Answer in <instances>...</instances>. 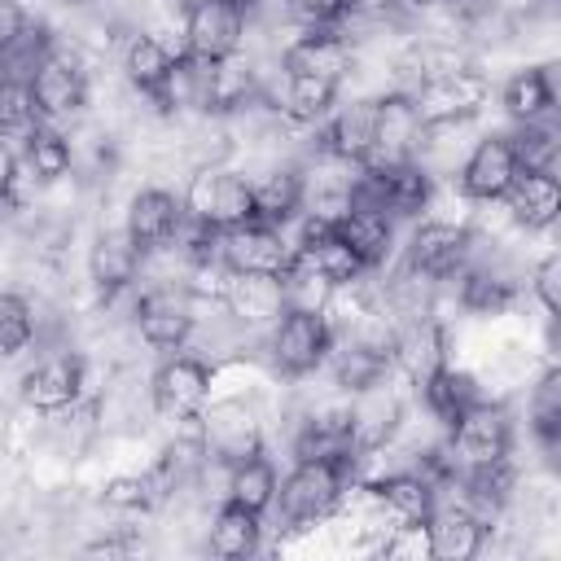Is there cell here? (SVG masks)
Listing matches in <instances>:
<instances>
[{
  "label": "cell",
  "instance_id": "obj_45",
  "mask_svg": "<svg viewBox=\"0 0 561 561\" xmlns=\"http://www.w3.org/2000/svg\"><path fill=\"white\" fill-rule=\"evenodd\" d=\"M31 22H35V18H31L18 0H0V53H4V48H13V44L31 31Z\"/></svg>",
  "mask_w": 561,
  "mask_h": 561
},
{
  "label": "cell",
  "instance_id": "obj_20",
  "mask_svg": "<svg viewBox=\"0 0 561 561\" xmlns=\"http://www.w3.org/2000/svg\"><path fill=\"white\" fill-rule=\"evenodd\" d=\"M280 66L285 75H302V79H324V83H346L355 53L351 39L342 31H302L298 39H289L280 48Z\"/></svg>",
  "mask_w": 561,
  "mask_h": 561
},
{
  "label": "cell",
  "instance_id": "obj_42",
  "mask_svg": "<svg viewBox=\"0 0 561 561\" xmlns=\"http://www.w3.org/2000/svg\"><path fill=\"white\" fill-rule=\"evenodd\" d=\"M513 136V149H517V162L522 167H557L561 158V123L548 127V123H517Z\"/></svg>",
  "mask_w": 561,
  "mask_h": 561
},
{
  "label": "cell",
  "instance_id": "obj_12",
  "mask_svg": "<svg viewBox=\"0 0 561 561\" xmlns=\"http://www.w3.org/2000/svg\"><path fill=\"white\" fill-rule=\"evenodd\" d=\"M403 263L438 285L456 280L473 263V228L456 219H421L403 245Z\"/></svg>",
  "mask_w": 561,
  "mask_h": 561
},
{
  "label": "cell",
  "instance_id": "obj_41",
  "mask_svg": "<svg viewBox=\"0 0 561 561\" xmlns=\"http://www.w3.org/2000/svg\"><path fill=\"white\" fill-rule=\"evenodd\" d=\"M35 342V307L22 298V294H4L0 298V351L9 359H18L26 346Z\"/></svg>",
  "mask_w": 561,
  "mask_h": 561
},
{
  "label": "cell",
  "instance_id": "obj_4",
  "mask_svg": "<svg viewBox=\"0 0 561 561\" xmlns=\"http://www.w3.org/2000/svg\"><path fill=\"white\" fill-rule=\"evenodd\" d=\"M337 333L329 324L324 311H298L289 307L272 333H267V364L276 377H289V381H302L311 377L316 368L329 364V351H333Z\"/></svg>",
  "mask_w": 561,
  "mask_h": 561
},
{
  "label": "cell",
  "instance_id": "obj_15",
  "mask_svg": "<svg viewBox=\"0 0 561 561\" xmlns=\"http://www.w3.org/2000/svg\"><path fill=\"white\" fill-rule=\"evenodd\" d=\"M219 307L245 329V333H272V324L289 311L285 280L276 272H232L224 285Z\"/></svg>",
  "mask_w": 561,
  "mask_h": 561
},
{
  "label": "cell",
  "instance_id": "obj_33",
  "mask_svg": "<svg viewBox=\"0 0 561 561\" xmlns=\"http://www.w3.org/2000/svg\"><path fill=\"white\" fill-rule=\"evenodd\" d=\"M394 368V359H386V355H377V351H368L364 342H355V337H337L333 342V351H329V373H333V386L337 390H346V394H355V390H364V386H373V381H386V373Z\"/></svg>",
  "mask_w": 561,
  "mask_h": 561
},
{
  "label": "cell",
  "instance_id": "obj_8",
  "mask_svg": "<svg viewBox=\"0 0 561 561\" xmlns=\"http://www.w3.org/2000/svg\"><path fill=\"white\" fill-rule=\"evenodd\" d=\"M184 48L193 61H224L237 57L250 35V4L245 0H193L184 9Z\"/></svg>",
  "mask_w": 561,
  "mask_h": 561
},
{
  "label": "cell",
  "instance_id": "obj_27",
  "mask_svg": "<svg viewBox=\"0 0 561 561\" xmlns=\"http://www.w3.org/2000/svg\"><path fill=\"white\" fill-rule=\"evenodd\" d=\"M368 486L377 491V500L386 504V513H390L394 522H430L434 508H438V482H434L430 473L412 469V465L390 469V473L373 478Z\"/></svg>",
  "mask_w": 561,
  "mask_h": 561
},
{
  "label": "cell",
  "instance_id": "obj_44",
  "mask_svg": "<svg viewBox=\"0 0 561 561\" xmlns=\"http://www.w3.org/2000/svg\"><path fill=\"white\" fill-rule=\"evenodd\" d=\"M530 289H535V298L543 302V311H548L552 320H561V250H552V254H543V259L535 263Z\"/></svg>",
  "mask_w": 561,
  "mask_h": 561
},
{
  "label": "cell",
  "instance_id": "obj_21",
  "mask_svg": "<svg viewBox=\"0 0 561 561\" xmlns=\"http://www.w3.org/2000/svg\"><path fill=\"white\" fill-rule=\"evenodd\" d=\"M504 210L517 228L526 232H548L561 224V175L552 167H522V175L513 180Z\"/></svg>",
  "mask_w": 561,
  "mask_h": 561
},
{
  "label": "cell",
  "instance_id": "obj_23",
  "mask_svg": "<svg viewBox=\"0 0 561 561\" xmlns=\"http://www.w3.org/2000/svg\"><path fill=\"white\" fill-rule=\"evenodd\" d=\"M294 250L307 254L333 285H351V280H364L368 276V263L355 254V245L337 232V224H324V219H311L302 215V228L294 237Z\"/></svg>",
  "mask_w": 561,
  "mask_h": 561
},
{
  "label": "cell",
  "instance_id": "obj_19",
  "mask_svg": "<svg viewBox=\"0 0 561 561\" xmlns=\"http://www.w3.org/2000/svg\"><path fill=\"white\" fill-rule=\"evenodd\" d=\"M320 153H333L351 167H364L373 153H377V96H359L351 105H337L320 131Z\"/></svg>",
  "mask_w": 561,
  "mask_h": 561
},
{
  "label": "cell",
  "instance_id": "obj_40",
  "mask_svg": "<svg viewBox=\"0 0 561 561\" xmlns=\"http://www.w3.org/2000/svg\"><path fill=\"white\" fill-rule=\"evenodd\" d=\"M355 9L359 0H285V18L298 31H342Z\"/></svg>",
  "mask_w": 561,
  "mask_h": 561
},
{
  "label": "cell",
  "instance_id": "obj_29",
  "mask_svg": "<svg viewBox=\"0 0 561 561\" xmlns=\"http://www.w3.org/2000/svg\"><path fill=\"white\" fill-rule=\"evenodd\" d=\"M259 543H263V513H254V508H245L237 500H224L215 508V517L206 522V548L219 561L254 557Z\"/></svg>",
  "mask_w": 561,
  "mask_h": 561
},
{
  "label": "cell",
  "instance_id": "obj_14",
  "mask_svg": "<svg viewBox=\"0 0 561 561\" xmlns=\"http://www.w3.org/2000/svg\"><path fill=\"white\" fill-rule=\"evenodd\" d=\"M123 228L131 232V241H136L145 254H162V250H171V245L184 237V228H188V206H184V197H175L171 188H140V193H131V202H127Z\"/></svg>",
  "mask_w": 561,
  "mask_h": 561
},
{
  "label": "cell",
  "instance_id": "obj_17",
  "mask_svg": "<svg viewBox=\"0 0 561 561\" xmlns=\"http://www.w3.org/2000/svg\"><path fill=\"white\" fill-rule=\"evenodd\" d=\"M403 430V394L390 381H373L351 394V447L359 456H377Z\"/></svg>",
  "mask_w": 561,
  "mask_h": 561
},
{
  "label": "cell",
  "instance_id": "obj_43",
  "mask_svg": "<svg viewBox=\"0 0 561 561\" xmlns=\"http://www.w3.org/2000/svg\"><path fill=\"white\" fill-rule=\"evenodd\" d=\"M101 500L114 508V513H149L158 500L149 473H114L105 486H101Z\"/></svg>",
  "mask_w": 561,
  "mask_h": 561
},
{
  "label": "cell",
  "instance_id": "obj_47",
  "mask_svg": "<svg viewBox=\"0 0 561 561\" xmlns=\"http://www.w3.org/2000/svg\"><path fill=\"white\" fill-rule=\"evenodd\" d=\"M57 4H66V9H83V4H92V0H57Z\"/></svg>",
  "mask_w": 561,
  "mask_h": 561
},
{
  "label": "cell",
  "instance_id": "obj_11",
  "mask_svg": "<svg viewBox=\"0 0 561 561\" xmlns=\"http://www.w3.org/2000/svg\"><path fill=\"white\" fill-rule=\"evenodd\" d=\"M83 386H88V359L70 346H57L22 373V403L39 416H61L79 408Z\"/></svg>",
  "mask_w": 561,
  "mask_h": 561
},
{
  "label": "cell",
  "instance_id": "obj_34",
  "mask_svg": "<svg viewBox=\"0 0 561 561\" xmlns=\"http://www.w3.org/2000/svg\"><path fill=\"white\" fill-rule=\"evenodd\" d=\"M421 394V403H425V412L434 416V421H443V425H451L465 408H473L478 399H486L482 390H478V381L465 373V368H443L425 390H416Z\"/></svg>",
  "mask_w": 561,
  "mask_h": 561
},
{
  "label": "cell",
  "instance_id": "obj_3",
  "mask_svg": "<svg viewBox=\"0 0 561 561\" xmlns=\"http://www.w3.org/2000/svg\"><path fill=\"white\" fill-rule=\"evenodd\" d=\"M184 206L197 224L215 228V232H228V228H241V224H254L259 219V202H254V180L241 175L237 167L228 162H215V167H197L188 175V188H184Z\"/></svg>",
  "mask_w": 561,
  "mask_h": 561
},
{
  "label": "cell",
  "instance_id": "obj_32",
  "mask_svg": "<svg viewBox=\"0 0 561 561\" xmlns=\"http://www.w3.org/2000/svg\"><path fill=\"white\" fill-rule=\"evenodd\" d=\"M337 232L355 245V254L368 263V272H377L394 250V219L386 210H373V206L351 202V210L337 219Z\"/></svg>",
  "mask_w": 561,
  "mask_h": 561
},
{
  "label": "cell",
  "instance_id": "obj_30",
  "mask_svg": "<svg viewBox=\"0 0 561 561\" xmlns=\"http://www.w3.org/2000/svg\"><path fill=\"white\" fill-rule=\"evenodd\" d=\"M254 202H259V219L263 224H294L302 219V206H307V180H302V167L294 162H272L263 175H254Z\"/></svg>",
  "mask_w": 561,
  "mask_h": 561
},
{
  "label": "cell",
  "instance_id": "obj_9",
  "mask_svg": "<svg viewBox=\"0 0 561 561\" xmlns=\"http://www.w3.org/2000/svg\"><path fill=\"white\" fill-rule=\"evenodd\" d=\"M197 434L215 465H241L263 451V421L259 408L241 394H219L197 416Z\"/></svg>",
  "mask_w": 561,
  "mask_h": 561
},
{
  "label": "cell",
  "instance_id": "obj_22",
  "mask_svg": "<svg viewBox=\"0 0 561 561\" xmlns=\"http://www.w3.org/2000/svg\"><path fill=\"white\" fill-rule=\"evenodd\" d=\"M140 267H145V250L131 241L127 228H105V232H96V241L88 245V276H92V285L101 289L105 302L118 298V294H127V289L136 285Z\"/></svg>",
  "mask_w": 561,
  "mask_h": 561
},
{
  "label": "cell",
  "instance_id": "obj_5",
  "mask_svg": "<svg viewBox=\"0 0 561 561\" xmlns=\"http://www.w3.org/2000/svg\"><path fill=\"white\" fill-rule=\"evenodd\" d=\"M215 386V364H206L202 355H193L188 346L184 351H171L153 377H149V403L162 421H175V425H193L206 403L215 399L210 394Z\"/></svg>",
  "mask_w": 561,
  "mask_h": 561
},
{
  "label": "cell",
  "instance_id": "obj_6",
  "mask_svg": "<svg viewBox=\"0 0 561 561\" xmlns=\"http://www.w3.org/2000/svg\"><path fill=\"white\" fill-rule=\"evenodd\" d=\"M513 456V416L491 403L478 399L473 408H465L451 425H447V460L456 473L465 469H486Z\"/></svg>",
  "mask_w": 561,
  "mask_h": 561
},
{
  "label": "cell",
  "instance_id": "obj_2",
  "mask_svg": "<svg viewBox=\"0 0 561 561\" xmlns=\"http://www.w3.org/2000/svg\"><path fill=\"white\" fill-rule=\"evenodd\" d=\"M351 202H355V206L386 210L394 224H399V219H416V215L434 202V175H430L416 158H399V162L368 158L364 167H355Z\"/></svg>",
  "mask_w": 561,
  "mask_h": 561
},
{
  "label": "cell",
  "instance_id": "obj_18",
  "mask_svg": "<svg viewBox=\"0 0 561 561\" xmlns=\"http://www.w3.org/2000/svg\"><path fill=\"white\" fill-rule=\"evenodd\" d=\"M31 92H35V110L44 123L75 118L88 105V70L70 53L53 48V57H44L39 70L31 75Z\"/></svg>",
  "mask_w": 561,
  "mask_h": 561
},
{
  "label": "cell",
  "instance_id": "obj_10",
  "mask_svg": "<svg viewBox=\"0 0 561 561\" xmlns=\"http://www.w3.org/2000/svg\"><path fill=\"white\" fill-rule=\"evenodd\" d=\"M486 96H491V83H486V75L478 66H443V70H430L412 88L421 123H465V118H478Z\"/></svg>",
  "mask_w": 561,
  "mask_h": 561
},
{
  "label": "cell",
  "instance_id": "obj_1",
  "mask_svg": "<svg viewBox=\"0 0 561 561\" xmlns=\"http://www.w3.org/2000/svg\"><path fill=\"white\" fill-rule=\"evenodd\" d=\"M355 465L359 460H342V456H302V460H294V469L280 478V491H276L280 522L289 530L329 522L342 508L346 491H351Z\"/></svg>",
  "mask_w": 561,
  "mask_h": 561
},
{
  "label": "cell",
  "instance_id": "obj_31",
  "mask_svg": "<svg viewBox=\"0 0 561 561\" xmlns=\"http://www.w3.org/2000/svg\"><path fill=\"white\" fill-rule=\"evenodd\" d=\"M9 145L22 153V162H26V171L35 175V184H57V180H66L70 167H75V145H70V136H61V131L48 127V123H39L31 136L9 140Z\"/></svg>",
  "mask_w": 561,
  "mask_h": 561
},
{
  "label": "cell",
  "instance_id": "obj_13",
  "mask_svg": "<svg viewBox=\"0 0 561 561\" xmlns=\"http://www.w3.org/2000/svg\"><path fill=\"white\" fill-rule=\"evenodd\" d=\"M522 175V162H517V149H513V136L508 131H486L473 140V149L465 153L456 180H460V193L469 202H482V206H495L508 197L513 180Z\"/></svg>",
  "mask_w": 561,
  "mask_h": 561
},
{
  "label": "cell",
  "instance_id": "obj_37",
  "mask_svg": "<svg viewBox=\"0 0 561 561\" xmlns=\"http://www.w3.org/2000/svg\"><path fill=\"white\" fill-rule=\"evenodd\" d=\"M280 280H285V298H289V307H298V311H324L329 298H333V289H337V285H333L307 254H298V250H294L289 267L280 272Z\"/></svg>",
  "mask_w": 561,
  "mask_h": 561
},
{
  "label": "cell",
  "instance_id": "obj_7",
  "mask_svg": "<svg viewBox=\"0 0 561 561\" xmlns=\"http://www.w3.org/2000/svg\"><path fill=\"white\" fill-rule=\"evenodd\" d=\"M131 320L145 346L153 351H184L197 329V298L180 280H158L131 302Z\"/></svg>",
  "mask_w": 561,
  "mask_h": 561
},
{
  "label": "cell",
  "instance_id": "obj_24",
  "mask_svg": "<svg viewBox=\"0 0 561 561\" xmlns=\"http://www.w3.org/2000/svg\"><path fill=\"white\" fill-rule=\"evenodd\" d=\"M447 333L434 316H421V320H403L399 329V346H394V368L416 386L425 390L443 368H447Z\"/></svg>",
  "mask_w": 561,
  "mask_h": 561
},
{
  "label": "cell",
  "instance_id": "obj_16",
  "mask_svg": "<svg viewBox=\"0 0 561 561\" xmlns=\"http://www.w3.org/2000/svg\"><path fill=\"white\" fill-rule=\"evenodd\" d=\"M289 259H294V241L276 224L254 219V224L219 232V263L228 272H276L280 276Z\"/></svg>",
  "mask_w": 561,
  "mask_h": 561
},
{
  "label": "cell",
  "instance_id": "obj_26",
  "mask_svg": "<svg viewBox=\"0 0 561 561\" xmlns=\"http://www.w3.org/2000/svg\"><path fill=\"white\" fill-rule=\"evenodd\" d=\"M425 530H430V557H438V561H469V557L482 552V539H486L491 526L478 513H469L460 500H447V504L438 500V508L425 522Z\"/></svg>",
  "mask_w": 561,
  "mask_h": 561
},
{
  "label": "cell",
  "instance_id": "obj_38",
  "mask_svg": "<svg viewBox=\"0 0 561 561\" xmlns=\"http://www.w3.org/2000/svg\"><path fill=\"white\" fill-rule=\"evenodd\" d=\"M526 416H530V434H535V438H548L552 430H561V364H548V368L530 381Z\"/></svg>",
  "mask_w": 561,
  "mask_h": 561
},
{
  "label": "cell",
  "instance_id": "obj_35",
  "mask_svg": "<svg viewBox=\"0 0 561 561\" xmlns=\"http://www.w3.org/2000/svg\"><path fill=\"white\" fill-rule=\"evenodd\" d=\"M276 491H280V478H276V465L263 451L228 469V500H237L254 513L276 508Z\"/></svg>",
  "mask_w": 561,
  "mask_h": 561
},
{
  "label": "cell",
  "instance_id": "obj_25",
  "mask_svg": "<svg viewBox=\"0 0 561 561\" xmlns=\"http://www.w3.org/2000/svg\"><path fill=\"white\" fill-rule=\"evenodd\" d=\"M175 66H180V53H171V44H162L158 35H149V31H131L127 35V44H123V75L153 105L167 96V83H171Z\"/></svg>",
  "mask_w": 561,
  "mask_h": 561
},
{
  "label": "cell",
  "instance_id": "obj_46",
  "mask_svg": "<svg viewBox=\"0 0 561 561\" xmlns=\"http://www.w3.org/2000/svg\"><path fill=\"white\" fill-rule=\"evenodd\" d=\"M539 70H543V83H548V105H552V118L561 123V57L543 61Z\"/></svg>",
  "mask_w": 561,
  "mask_h": 561
},
{
  "label": "cell",
  "instance_id": "obj_39",
  "mask_svg": "<svg viewBox=\"0 0 561 561\" xmlns=\"http://www.w3.org/2000/svg\"><path fill=\"white\" fill-rule=\"evenodd\" d=\"M39 110H35V92H31V79H4L0 88V127H4V140H22L39 127Z\"/></svg>",
  "mask_w": 561,
  "mask_h": 561
},
{
  "label": "cell",
  "instance_id": "obj_28",
  "mask_svg": "<svg viewBox=\"0 0 561 561\" xmlns=\"http://www.w3.org/2000/svg\"><path fill=\"white\" fill-rule=\"evenodd\" d=\"M421 114H416V101L412 92L403 88H390L377 96V153L373 158H386V162H399V158H416V140H421Z\"/></svg>",
  "mask_w": 561,
  "mask_h": 561
},
{
  "label": "cell",
  "instance_id": "obj_36",
  "mask_svg": "<svg viewBox=\"0 0 561 561\" xmlns=\"http://www.w3.org/2000/svg\"><path fill=\"white\" fill-rule=\"evenodd\" d=\"M500 105H504V114H508L513 123H543V118L552 114L543 70H539V66H526V70L508 75L504 88H500Z\"/></svg>",
  "mask_w": 561,
  "mask_h": 561
}]
</instances>
